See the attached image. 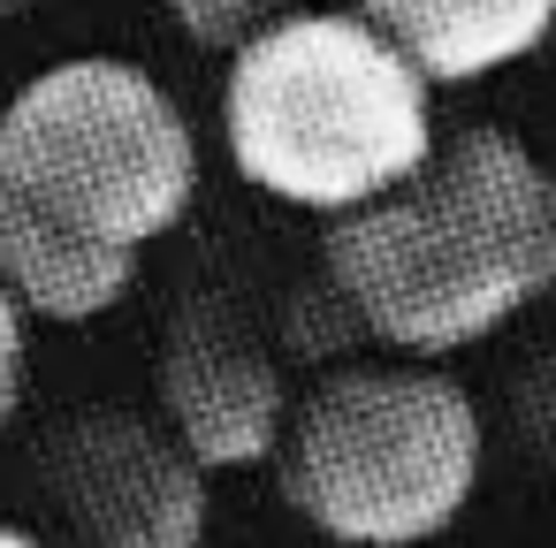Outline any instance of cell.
Masks as SVG:
<instances>
[{
  "label": "cell",
  "instance_id": "cell-1",
  "mask_svg": "<svg viewBox=\"0 0 556 548\" xmlns=\"http://www.w3.org/2000/svg\"><path fill=\"white\" fill-rule=\"evenodd\" d=\"M199 191L184 107L115 54H77L0 107V275L47 320H100Z\"/></svg>",
  "mask_w": 556,
  "mask_h": 548
},
{
  "label": "cell",
  "instance_id": "cell-2",
  "mask_svg": "<svg viewBox=\"0 0 556 548\" xmlns=\"http://www.w3.org/2000/svg\"><path fill=\"white\" fill-rule=\"evenodd\" d=\"M328 290L396 351H465L556 290V176L495 123L328 221Z\"/></svg>",
  "mask_w": 556,
  "mask_h": 548
},
{
  "label": "cell",
  "instance_id": "cell-3",
  "mask_svg": "<svg viewBox=\"0 0 556 548\" xmlns=\"http://www.w3.org/2000/svg\"><path fill=\"white\" fill-rule=\"evenodd\" d=\"M229 161L282 206L351 214L434 153V77L374 24L298 9L229 54Z\"/></svg>",
  "mask_w": 556,
  "mask_h": 548
},
{
  "label": "cell",
  "instance_id": "cell-4",
  "mask_svg": "<svg viewBox=\"0 0 556 548\" xmlns=\"http://www.w3.org/2000/svg\"><path fill=\"white\" fill-rule=\"evenodd\" d=\"M488 426L434 366H336L275 442L282 502L343 548H419L480 487Z\"/></svg>",
  "mask_w": 556,
  "mask_h": 548
},
{
  "label": "cell",
  "instance_id": "cell-5",
  "mask_svg": "<svg viewBox=\"0 0 556 548\" xmlns=\"http://www.w3.org/2000/svg\"><path fill=\"white\" fill-rule=\"evenodd\" d=\"M39 495L62 548H206V464L146 411L62 419L39 449Z\"/></svg>",
  "mask_w": 556,
  "mask_h": 548
},
{
  "label": "cell",
  "instance_id": "cell-6",
  "mask_svg": "<svg viewBox=\"0 0 556 548\" xmlns=\"http://www.w3.org/2000/svg\"><path fill=\"white\" fill-rule=\"evenodd\" d=\"M161 419L184 434V449L206 472L275 457L290 388H282V358L260 343L237 297L214 290L176 297L161 328Z\"/></svg>",
  "mask_w": 556,
  "mask_h": 548
},
{
  "label": "cell",
  "instance_id": "cell-7",
  "mask_svg": "<svg viewBox=\"0 0 556 548\" xmlns=\"http://www.w3.org/2000/svg\"><path fill=\"white\" fill-rule=\"evenodd\" d=\"M434 85H472L556 31V0H358Z\"/></svg>",
  "mask_w": 556,
  "mask_h": 548
},
{
  "label": "cell",
  "instance_id": "cell-8",
  "mask_svg": "<svg viewBox=\"0 0 556 548\" xmlns=\"http://www.w3.org/2000/svg\"><path fill=\"white\" fill-rule=\"evenodd\" d=\"M168 16H176L184 39H199V47H214V54H237L252 31L298 16V0H168Z\"/></svg>",
  "mask_w": 556,
  "mask_h": 548
},
{
  "label": "cell",
  "instance_id": "cell-9",
  "mask_svg": "<svg viewBox=\"0 0 556 548\" xmlns=\"http://www.w3.org/2000/svg\"><path fill=\"white\" fill-rule=\"evenodd\" d=\"M510 434L556 464V335H541L526 358H518V381H510Z\"/></svg>",
  "mask_w": 556,
  "mask_h": 548
},
{
  "label": "cell",
  "instance_id": "cell-10",
  "mask_svg": "<svg viewBox=\"0 0 556 548\" xmlns=\"http://www.w3.org/2000/svg\"><path fill=\"white\" fill-rule=\"evenodd\" d=\"M16 404H24V297L0 275V426L16 419Z\"/></svg>",
  "mask_w": 556,
  "mask_h": 548
},
{
  "label": "cell",
  "instance_id": "cell-11",
  "mask_svg": "<svg viewBox=\"0 0 556 548\" xmlns=\"http://www.w3.org/2000/svg\"><path fill=\"white\" fill-rule=\"evenodd\" d=\"M0 548H54V540H39V533H24V525H0Z\"/></svg>",
  "mask_w": 556,
  "mask_h": 548
},
{
  "label": "cell",
  "instance_id": "cell-12",
  "mask_svg": "<svg viewBox=\"0 0 556 548\" xmlns=\"http://www.w3.org/2000/svg\"><path fill=\"white\" fill-rule=\"evenodd\" d=\"M16 9H24V0H0V16H16Z\"/></svg>",
  "mask_w": 556,
  "mask_h": 548
}]
</instances>
